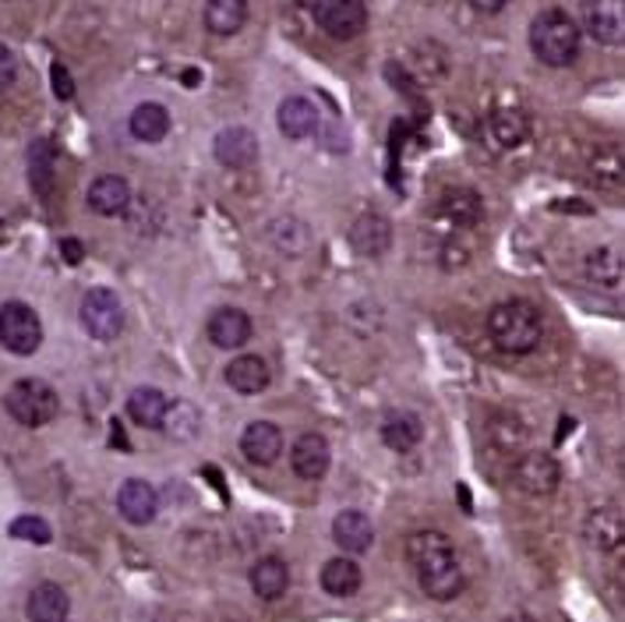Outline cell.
<instances>
[{
	"label": "cell",
	"instance_id": "1",
	"mask_svg": "<svg viewBox=\"0 0 625 622\" xmlns=\"http://www.w3.org/2000/svg\"><path fill=\"white\" fill-rule=\"evenodd\" d=\"M407 559L417 574L420 591L435 601H452L463 594L467 577L456 559L452 542L442 531H414L407 537Z\"/></svg>",
	"mask_w": 625,
	"mask_h": 622
},
{
	"label": "cell",
	"instance_id": "2",
	"mask_svg": "<svg viewBox=\"0 0 625 622\" xmlns=\"http://www.w3.org/2000/svg\"><path fill=\"white\" fill-rule=\"evenodd\" d=\"M487 336L502 354H530L540 343V312L530 301H502L487 312Z\"/></svg>",
	"mask_w": 625,
	"mask_h": 622
},
{
	"label": "cell",
	"instance_id": "3",
	"mask_svg": "<svg viewBox=\"0 0 625 622\" xmlns=\"http://www.w3.org/2000/svg\"><path fill=\"white\" fill-rule=\"evenodd\" d=\"M583 32L566 11H540L530 22V54L548 67H569L580 57Z\"/></svg>",
	"mask_w": 625,
	"mask_h": 622
},
{
	"label": "cell",
	"instance_id": "4",
	"mask_svg": "<svg viewBox=\"0 0 625 622\" xmlns=\"http://www.w3.org/2000/svg\"><path fill=\"white\" fill-rule=\"evenodd\" d=\"M4 407L19 425L25 428H43L57 417L61 400L57 390L43 379H19L4 396Z\"/></svg>",
	"mask_w": 625,
	"mask_h": 622
},
{
	"label": "cell",
	"instance_id": "5",
	"mask_svg": "<svg viewBox=\"0 0 625 622\" xmlns=\"http://www.w3.org/2000/svg\"><path fill=\"white\" fill-rule=\"evenodd\" d=\"M43 343V323L36 308H29L25 301H8L0 305V347L14 358L36 354Z\"/></svg>",
	"mask_w": 625,
	"mask_h": 622
},
{
	"label": "cell",
	"instance_id": "6",
	"mask_svg": "<svg viewBox=\"0 0 625 622\" xmlns=\"http://www.w3.org/2000/svg\"><path fill=\"white\" fill-rule=\"evenodd\" d=\"M81 326L99 343H113L124 332V305L107 287H92L81 297Z\"/></svg>",
	"mask_w": 625,
	"mask_h": 622
},
{
	"label": "cell",
	"instance_id": "7",
	"mask_svg": "<svg viewBox=\"0 0 625 622\" xmlns=\"http://www.w3.org/2000/svg\"><path fill=\"white\" fill-rule=\"evenodd\" d=\"M315 22L329 40H358L368 29L364 0H315Z\"/></svg>",
	"mask_w": 625,
	"mask_h": 622
},
{
	"label": "cell",
	"instance_id": "8",
	"mask_svg": "<svg viewBox=\"0 0 625 622\" xmlns=\"http://www.w3.org/2000/svg\"><path fill=\"white\" fill-rule=\"evenodd\" d=\"M562 481V467L551 452H523L513 463V484L527 495H551Z\"/></svg>",
	"mask_w": 625,
	"mask_h": 622
},
{
	"label": "cell",
	"instance_id": "9",
	"mask_svg": "<svg viewBox=\"0 0 625 622\" xmlns=\"http://www.w3.org/2000/svg\"><path fill=\"white\" fill-rule=\"evenodd\" d=\"M583 29L601 46H622L625 40V0H583Z\"/></svg>",
	"mask_w": 625,
	"mask_h": 622
},
{
	"label": "cell",
	"instance_id": "10",
	"mask_svg": "<svg viewBox=\"0 0 625 622\" xmlns=\"http://www.w3.org/2000/svg\"><path fill=\"white\" fill-rule=\"evenodd\" d=\"M117 510H121V516L134 527L152 524V516H156V510H160L156 489L142 478H128L121 489H117Z\"/></svg>",
	"mask_w": 625,
	"mask_h": 622
},
{
	"label": "cell",
	"instance_id": "11",
	"mask_svg": "<svg viewBox=\"0 0 625 622\" xmlns=\"http://www.w3.org/2000/svg\"><path fill=\"white\" fill-rule=\"evenodd\" d=\"M350 244L364 259H382L388 244H393V227L382 212H364L358 216V223L350 227Z\"/></svg>",
	"mask_w": 625,
	"mask_h": 622
},
{
	"label": "cell",
	"instance_id": "12",
	"mask_svg": "<svg viewBox=\"0 0 625 622\" xmlns=\"http://www.w3.org/2000/svg\"><path fill=\"white\" fill-rule=\"evenodd\" d=\"M212 153L219 163L230 166V171H244V166L259 160V139L248 128H223L216 134Z\"/></svg>",
	"mask_w": 625,
	"mask_h": 622
},
{
	"label": "cell",
	"instance_id": "13",
	"mask_svg": "<svg viewBox=\"0 0 625 622\" xmlns=\"http://www.w3.org/2000/svg\"><path fill=\"white\" fill-rule=\"evenodd\" d=\"M241 452H244V460H251L255 467L276 463L283 452V432L273 422H251L241 432Z\"/></svg>",
	"mask_w": 625,
	"mask_h": 622
},
{
	"label": "cell",
	"instance_id": "14",
	"mask_svg": "<svg viewBox=\"0 0 625 622\" xmlns=\"http://www.w3.org/2000/svg\"><path fill=\"white\" fill-rule=\"evenodd\" d=\"M329 443L322 439L318 432H304L300 439L294 443L290 449V463H294V474L304 478V481H318L326 478L329 470Z\"/></svg>",
	"mask_w": 625,
	"mask_h": 622
},
{
	"label": "cell",
	"instance_id": "15",
	"mask_svg": "<svg viewBox=\"0 0 625 622\" xmlns=\"http://www.w3.org/2000/svg\"><path fill=\"white\" fill-rule=\"evenodd\" d=\"M206 332L219 350H241L251 340V318L241 308H219L212 312Z\"/></svg>",
	"mask_w": 625,
	"mask_h": 622
},
{
	"label": "cell",
	"instance_id": "16",
	"mask_svg": "<svg viewBox=\"0 0 625 622\" xmlns=\"http://www.w3.org/2000/svg\"><path fill=\"white\" fill-rule=\"evenodd\" d=\"M268 382H273V372H268L265 358H259V354H241L227 364V385L241 396H255V393L268 390Z\"/></svg>",
	"mask_w": 625,
	"mask_h": 622
},
{
	"label": "cell",
	"instance_id": "17",
	"mask_svg": "<svg viewBox=\"0 0 625 622\" xmlns=\"http://www.w3.org/2000/svg\"><path fill=\"white\" fill-rule=\"evenodd\" d=\"M487 139L498 149H516L530 139V117L516 107H498L487 113Z\"/></svg>",
	"mask_w": 625,
	"mask_h": 622
},
{
	"label": "cell",
	"instance_id": "18",
	"mask_svg": "<svg viewBox=\"0 0 625 622\" xmlns=\"http://www.w3.org/2000/svg\"><path fill=\"white\" fill-rule=\"evenodd\" d=\"M332 542L350 552V556H361L375 542V527H371V520L361 510H343L332 520Z\"/></svg>",
	"mask_w": 625,
	"mask_h": 622
},
{
	"label": "cell",
	"instance_id": "19",
	"mask_svg": "<svg viewBox=\"0 0 625 622\" xmlns=\"http://www.w3.org/2000/svg\"><path fill=\"white\" fill-rule=\"evenodd\" d=\"M131 206V184L117 174H103L89 184V209L99 216H121Z\"/></svg>",
	"mask_w": 625,
	"mask_h": 622
},
{
	"label": "cell",
	"instance_id": "20",
	"mask_svg": "<svg viewBox=\"0 0 625 622\" xmlns=\"http://www.w3.org/2000/svg\"><path fill=\"white\" fill-rule=\"evenodd\" d=\"M265 238H268V244L279 251V255L300 259L304 251L311 248V227L304 220H297V216H279V220L268 223Z\"/></svg>",
	"mask_w": 625,
	"mask_h": 622
},
{
	"label": "cell",
	"instance_id": "21",
	"mask_svg": "<svg viewBox=\"0 0 625 622\" xmlns=\"http://www.w3.org/2000/svg\"><path fill=\"white\" fill-rule=\"evenodd\" d=\"M420 439H425V425L410 411H393L382 422V443L393 452H414Z\"/></svg>",
	"mask_w": 625,
	"mask_h": 622
},
{
	"label": "cell",
	"instance_id": "22",
	"mask_svg": "<svg viewBox=\"0 0 625 622\" xmlns=\"http://www.w3.org/2000/svg\"><path fill=\"white\" fill-rule=\"evenodd\" d=\"M201 22L212 36H238L248 25V0H206Z\"/></svg>",
	"mask_w": 625,
	"mask_h": 622
},
{
	"label": "cell",
	"instance_id": "23",
	"mask_svg": "<svg viewBox=\"0 0 625 622\" xmlns=\"http://www.w3.org/2000/svg\"><path fill=\"white\" fill-rule=\"evenodd\" d=\"M276 124L286 139H308V134L318 131V110L311 99L304 96H290L279 103V113H276Z\"/></svg>",
	"mask_w": 625,
	"mask_h": 622
},
{
	"label": "cell",
	"instance_id": "24",
	"mask_svg": "<svg viewBox=\"0 0 625 622\" xmlns=\"http://www.w3.org/2000/svg\"><path fill=\"white\" fill-rule=\"evenodd\" d=\"M286 587H290V566L276 556H265L251 566V591H255L262 601H276L286 594Z\"/></svg>",
	"mask_w": 625,
	"mask_h": 622
},
{
	"label": "cell",
	"instance_id": "25",
	"mask_svg": "<svg viewBox=\"0 0 625 622\" xmlns=\"http://www.w3.org/2000/svg\"><path fill=\"white\" fill-rule=\"evenodd\" d=\"M67 609H72V601H67L64 587L57 583H40L25 601L29 622H64Z\"/></svg>",
	"mask_w": 625,
	"mask_h": 622
},
{
	"label": "cell",
	"instance_id": "26",
	"mask_svg": "<svg viewBox=\"0 0 625 622\" xmlns=\"http://www.w3.org/2000/svg\"><path fill=\"white\" fill-rule=\"evenodd\" d=\"M29 188L36 192L40 198H46L50 192H54V177H57V156H54V145H50V139H36L29 145Z\"/></svg>",
	"mask_w": 625,
	"mask_h": 622
},
{
	"label": "cell",
	"instance_id": "27",
	"mask_svg": "<svg viewBox=\"0 0 625 622\" xmlns=\"http://www.w3.org/2000/svg\"><path fill=\"white\" fill-rule=\"evenodd\" d=\"M586 276L590 283H597L601 291H618L622 287V255H618V248L612 244H601L594 251H586Z\"/></svg>",
	"mask_w": 625,
	"mask_h": 622
},
{
	"label": "cell",
	"instance_id": "28",
	"mask_svg": "<svg viewBox=\"0 0 625 622\" xmlns=\"http://www.w3.org/2000/svg\"><path fill=\"white\" fill-rule=\"evenodd\" d=\"M361 583H364V574H361V566L353 563L350 556L329 559L322 566V591L332 594V598H353V594L361 591Z\"/></svg>",
	"mask_w": 625,
	"mask_h": 622
},
{
	"label": "cell",
	"instance_id": "29",
	"mask_svg": "<svg viewBox=\"0 0 625 622\" xmlns=\"http://www.w3.org/2000/svg\"><path fill=\"white\" fill-rule=\"evenodd\" d=\"M128 128H131V134H134L139 142L156 145V142L166 139V134H171V113H166L163 103H142V107L131 110Z\"/></svg>",
	"mask_w": 625,
	"mask_h": 622
},
{
	"label": "cell",
	"instance_id": "30",
	"mask_svg": "<svg viewBox=\"0 0 625 622\" xmlns=\"http://www.w3.org/2000/svg\"><path fill=\"white\" fill-rule=\"evenodd\" d=\"M166 407H171V400H166V393H160L156 385H142V390H134L128 396V417L142 428H160Z\"/></svg>",
	"mask_w": 625,
	"mask_h": 622
},
{
	"label": "cell",
	"instance_id": "31",
	"mask_svg": "<svg viewBox=\"0 0 625 622\" xmlns=\"http://www.w3.org/2000/svg\"><path fill=\"white\" fill-rule=\"evenodd\" d=\"M622 534H625V524H622V513L618 506H601L586 516V537L590 545H597L604 552H615L622 545Z\"/></svg>",
	"mask_w": 625,
	"mask_h": 622
},
{
	"label": "cell",
	"instance_id": "32",
	"mask_svg": "<svg viewBox=\"0 0 625 622\" xmlns=\"http://www.w3.org/2000/svg\"><path fill=\"white\" fill-rule=\"evenodd\" d=\"M160 428L171 435V439H177V443H191L195 435L201 432V417H198V411L191 407V403L177 400V403H171V407H166Z\"/></svg>",
	"mask_w": 625,
	"mask_h": 622
},
{
	"label": "cell",
	"instance_id": "33",
	"mask_svg": "<svg viewBox=\"0 0 625 622\" xmlns=\"http://www.w3.org/2000/svg\"><path fill=\"white\" fill-rule=\"evenodd\" d=\"M442 216H449L452 227H474L484 216V206L474 192H449L442 198Z\"/></svg>",
	"mask_w": 625,
	"mask_h": 622
},
{
	"label": "cell",
	"instance_id": "34",
	"mask_svg": "<svg viewBox=\"0 0 625 622\" xmlns=\"http://www.w3.org/2000/svg\"><path fill=\"white\" fill-rule=\"evenodd\" d=\"M11 537L32 542V545H50L54 542V531H50L43 516H19V520H11Z\"/></svg>",
	"mask_w": 625,
	"mask_h": 622
},
{
	"label": "cell",
	"instance_id": "35",
	"mask_svg": "<svg viewBox=\"0 0 625 622\" xmlns=\"http://www.w3.org/2000/svg\"><path fill=\"white\" fill-rule=\"evenodd\" d=\"M50 81H54V96H57V99H72V96H75V81H72V75H67L64 64L50 67Z\"/></svg>",
	"mask_w": 625,
	"mask_h": 622
},
{
	"label": "cell",
	"instance_id": "36",
	"mask_svg": "<svg viewBox=\"0 0 625 622\" xmlns=\"http://www.w3.org/2000/svg\"><path fill=\"white\" fill-rule=\"evenodd\" d=\"M14 75H19V61H14L11 50L0 43V92H8L11 89V81Z\"/></svg>",
	"mask_w": 625,
	"mask_h": 622
},
{
	"label": "cell",
	"instance_id": "37",
	"mask_svg": "<svg viewBox=\"0 0 625 622\" xmlns=\"http://www.w3.org/2000/svg\"><path fill=\"white\" fill-rule=\"evenodd\" d=\"M446 269H460V265H467L470 262V248H463V244H446Z\"/></svg>",
	"mask_w": 625,
	"mask_h": 622
},
{
	"label": "cell",
	"instance_id": "38",
	"mask_svg": "<svg viewBox=\"0 0 625 622\" xmlns=\"http://www.w3.org/2000/svg\"><path fill=\"white\" fill-rule=\"evenodd\" d=\"M61 251H64L67 265H78L81 255H86V248H81V241H75V238H64V241H61Z\"/></svg>",
	"mask_w": 625,
	"mask_h": 622
},
{
	"label": "cell",
	"instance_id": "39",
	"mask_svg": "<svg viewBox=\"0 0 625 622\" xmlns=\"http://www.w3.org/2000/svg\"><path fill=\"white\" fill-rule=\"evenodd\" d=\"M467 4L474 11H481V14H498V11L509 8V0H467Z\"/></svg>",
	"mask_w": 625,
	"mask_h": 622
},
{
	"label": "cell",
	"instance_id": "40",
	"mask_svg": "<svg viewBox=\"0 0 625 622\" xmlns=\"http://www.w3.org/2000/svg\"><path fill=\"white\" fill-rule=\"evenodd\" d=\"M110 446H117V449H131L128 446V439H124V428H121V422H117V417H113V422H110Z\"/></svg>",
	"mask_w": 625,
	"mask_h": 622
},
{
	"label": "cell",
	"instance_id": "41",
	"mask_svg": "<svg viewBox=\"0 0 625 622\" xmlns=\"http://www.w3.org/2000/svg\"><path fill=\"white\" fill-rule=\"evenodd\" d=\"M184 81H188V89H195V81H198V72H184Z\"/></svg>",
	"mask_w": 625,
	"mask_h": 622
},
{
	"label": "cell",
	"instance_id": "42",
	"mask_svg": "<svg viewBox=\"0 0 625 622\" xmlns=\"http://www.w3.org/2000/svg\"><path fill=\"white\" fill-rule=\"evenodd\" d=\"M505 622H534V619H530V615H509Z\"/></svg>",
	"mask_w": 625,
	"mask_h": 622
},
{
	"label": "cell",
	"instance_id": "43",
	"mask_svg": "<svg viewBox=\"0 0 625 622\" xmlns=\"http://www.w3.org/2000/svg\"><path fill=\"white\" fill-rule=\"evenodd\" d=\"M64 622H67V619H64Z\"/></svg>",
	"mask_w": 625,
	"mask_h": 622
}]
</instances>
